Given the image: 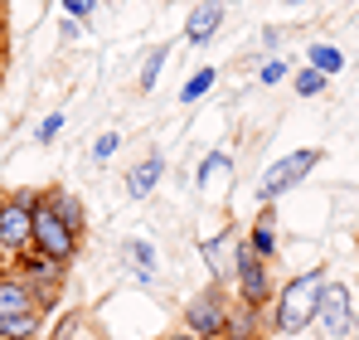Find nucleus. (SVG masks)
Wrapping results in <instances>:
<instances>
[{
    "instance_id": "nucleus-1",
    "label": "nucleus",
    "mask_w": 359,
    "mask_h": 340,
    "mask_svg": "<svg viewBox=\"0 0 359 340\" xmlns=\"http://www.w3.org/2000/svg\"><path fill=\"white\" fill-rule=\"evenodd\" d=\"M320 287H325V268H311V273L292 277L282 292H272V331L277 336H301L316 321Z\"/></svg>"
},
{
    "instance_id": "nucleus-2",
    "label": "nucleus",
    "mask_w": 359,
    "mask_h": 340,
    "mask_svg": "<svg viewBox=\"0 0 359 340\" xmlns=\"http://www.w3.org/2000/svg\"><path fill=\"white\" fill-rule=\"evenodd\" d=\"M29 248L44 253V258H54V263H63V268H68V258L78 253V233L49 209L44 195H39V204L29 209Z\"/></svg>"
},
{
    "instance_id": "nucleus-3",
    "label": "nucleus",
    "mask_w": 359,
    "mask_h": 340,
    "mask_svg": "<svg viewBox=\"0 0 359 340\" xmlns=\"http://www.w3.org/2000/svg\"><path fill=\"white\" fill-rule=\"evenodd\" d=\"M320 340H350L355 336V306H350V287L325 282L320 301H316V321H311Z\"/></svg>"
},
{
    "instance_id": "nucleus-4",
    "label": "nucleus",
    "mask_w": 359,
    "mask_h": 340,
    "mask_svg": "<svg viewBox=\"0 0 359 340\" xmlns=\"http://www.w3.org/2000/svg\"><path fill=\"white\" fill-rule=\"evenodd\" d=\"M316 166H320V151H311V146H306V151H292V156H282V161L267 166V175L257 180V195L272 204V200H282L287 190H297Z\"/></svg>"
},
{
    "instance_id": "nucleus-5",
    "label": "nucleus",
    "mask_w": 359,
    "mask_h": 340,
    "mask_svg": "<svg viewBox=\"0 0 359 340\" xmlns=\"http://www.w3.org/2000/svg\"><path fill=\"white\" fill-rule=\"evenodd\" d=\"M39 204V190H20L15 200H5L0 209V253H25L29 248V209Z\"/></svg>"
},
{
    "instance_id": "nucleus-6",
    "label": "nucleus",
    "mask_w": 359,
    "mask_h": 340,
    "mask_svg": "<svg viewBox=\"0 0 359 340\" xmlns=\"http://www.w3.org/2000/svg\"><path fill=\"white\" fill-rule=\"evenodd\" d=\"M224 326H229V296H224L219 287H204V292L184 306V331L209 340V336H224Z\"/></svg>"
},
{
    "instance_id": "nucleus-7",
    "label": "nucleus",
    "mask_w": 359,
    "mask_h": 340,
    "mask_svg": "<svg viewBox=\"0 0 359 340\" xmlns=\"http://www.w3.org/2000/svg\"><path fill=\"white\" fill-rule=\"evenodd\" d=\"M233 277H238V301H248V306H267L272 301V277H267V263L262 258H252L248 253V243H238V268H233Z\"/></svg>"
},
{
    "instance_id": "nucleus-8",
    "label": "nucleus",
    "mask_w": 359,
    "mask_h": 340,
    "mask_svg": "<svg viewBox=\"0 0 359 340\" xmlns=\"http://www.w3.org/2000/svg\"><path fill=\"white\" fill-rule=\"evenodd\" d=\"M204 263H209L214 277H233V268H238V233L224 228L214 243H204Z\"/></svg>"
},
{
    "instance_id": "nucleus-9",
    "label": "nucleus",
    "mask_w": 359,
    "mask_h": 340,
    "mask_svg": "<svg viewBox=\"0 0 359 340\" xmlns=\"http://www.w3.org/2000/svg\"><path fill=\"white\" fill-rule=\"evenodd\" d=\"M15 273H20L25 282H63V263L44 258V253H34V248L15 253Z\"/></svg>"
},
{
    "instance_id": "nucleus-10",
    "label": "nucleus",
    "mask_w": 359,
    "mask_h": 340,
    "mask_svg": "<svg viewBox=\"0 0 359 340\" xmlns=\"http://www.w3.org/2000/svg\"><path fill=\"white\" fill-rule=\"evenodd\" d=\"M248 253L252 258H262V263H272V253H277V209H262L257 214V224L248 228Z\"/></svg>"
},
{
    "instance_id": "nucleus-11",
    "label": "nucleus",
    "mask_w": 359,
    "mask_h": 340,
    "mask_svg": "<svg viewBox=\"0 0 359 340\" xmlns=\"http://www.w3.org/2000/svg\"><path fill=\"white\" fill-rule=\"evenodd\" d=\"M20 311H34L29 282L15 273H0V316H20Z\"/></svg>"
},
{
    "instance_id": "nucleus-12",
    "label": "nucleus",
    "mask_w": 359,
    "mask_h": 340,
    "mask_svg": "<svg viewBox=\"0 0 359 340\" xmlns=\"http://www.w3.org/2000/svg\"><path fill=\"white\" fill-rule=\"evenodd\" d=\"M219 25H224V5H219V0H204V5L189 15V25H184V39H189V44H204V39H209Z\"/></svg>"
},
{
    "instance_id": "nucleus-13",
    "label": "nucleus",
    "mask_w": 359,
    "mask_h": 340,
    "mask_svg": "<svg viewBox=\"0 0 359 340\" xmlns=\"http://www.w3.org/2000/svg\"><path fill=\"white\" fill-rule=\"evenodd\" d=\"M161 175H165V161H161V156H146L141 166H136L131 175H126V195H131V200L151 195V190L161 185Z\"/></svg>"
},
{
    "instance_id": "nucleus-14",
    "label": "nucleus",
    "mask_w": 359,
    "mask_h": 340,
    "mask_svg": "<svg viewBox=\"0 0 359 340\" xmlns=\"http://www.w3.org/2000/svg\"><path fill=\"white\" fill-rule=\"evenodd\" d=\"M39 331H44V311L0 316V340H39Z\"/></svg>"
},
{
    "instance_id": "nucleus-15",
    "label": "nucleus",
    "mask_w": 359,
    "mask_h": 340,
    "mask_svg": "<svg viewBox=\"0 0 359 340\" xmlns=\"http://www.w3.org/2000/svg\"><path fill=\"white\" fill-rule=\"evenodd\" d=\"M44 200H49V209L59 214L63 224H68V228H73V233H78V238H83V224H88V214H83V204H78V200H73L68 190H49Z\"/></svg>"
},
{
    "instance_id": "nucleus-16",
    "label": "nucleus",
    "mask_w": 359,
    "mask_h": 340,
    "mask_svg": "<svg viewBox=\"0 0 359 340\" xmlns=\"http://www.w3.org/2000/svg\"><path fill=\"white\" fill-rule=\"evenodd\" d=\"M257 331H262V326H257V306H248V301L229 306V326H224V336H233V340H252Z\"/></svg>"
},
{
    "instance_id": "nucleus-17",
    "label": "nucleus",
    "mask_w": 359,
    "mask_h": 340,
    "mask_svg": "<svg viewBox=\"0 0 359 340\" xmlns=\"http://www.w3.org/2000/svg\"><path fill=\"white\" fill-rule=\"evenodd\" d=\"M306 58H311V68H316V73H325V78L345 68V54H340L335 44H311V49H306Z\"/></svg>"
},
{
    "instance_id": "nucleus-18",
    "label": "nucleus",
    "mask_w": 359,
    "mask_h": 340,
    "mask_svg": "<svg viewBox=\"0 0 359 340\" xmlns=\"http://www.w3.org/2000/svg\"><path fill=\"white\" fill-rule=\"evenodd\" d=\"M209 88H214V68H199V73H194V78L180 88V103H199Z\"/></svg>"
},
{
    "instance_id": "nucleus-19",
    "label": "nucleus",
    "mask_w": 359,
    "mask_h": 340,
    "mask_svg": "<svg viewBox=\"0 0 359 340\" xmlns=\"http://www.w3.org/2000/svg\"><path fill=\"white\" fill-rule=\"evenodd\" d=\"M165 58H170V49H151V54H146V68H141V93H151V88H156V78H161Z\"/></svg>"
},
{
    "instance_id": "nucleus-20",
    "label": "nucleus",
    "mask_w": 359,
    "mask_h": 340,
    "mask_svg": "<svg viewBox=\"0 0 359 340\" xmlns=\"http://www.w3.org/2000/svg\"><path fill=\"white\" fill-rule=\"evenodd\" d=\"M320 88H325V73H316V68H301L297 73V93L301 98H316Z\"/></svg>"
},
{
    "instance_id": "nucleus-21",
    "label": "nucleus",
    "mask_w": 359,
    "mask_h": 340,
    "mask_svg": "<svg viewBox=\"0 0 359 340\" xmlns=\"http://www.w3.org/2000/svg\"><path fill=\"white\" fill-rule=\"evenodd\" d=\"M117 131H102V136H97V141H93V161H107V156H112V151H117Z\"/></svg>"
},
{
    "instance_id": "nucleus-22",
    "label": "nucleus",
    "mask_w": 359,
    "mask_h": 340,
    "mask_svg": "<svg viewBox=\"0 0 359 340\" xmlns=\"http://www.w3.org/2000/svg\"><path fill=\"white\" fill-rule=\"evenodd\" d=\"M257 78H262V83H282V78H287V63H282V58H267Z\"/></svg>"
},
{
    "instance_id": "nucleus-23",
    "label": "nucleus",
    "mask_w": 359,
    "mask_h": 340,
    "mask_svg": "<svg viewBox=\"0 0 359 340\" xmlns=\"http://www.w3.org/2000/svg\"><path fill=\"white\" fill-rule=\"evenodd\" d=\"M131 258H136V268H146V273H151V263H156V248L136 238V243H131Z\"/></svg>"
},
{
    "instance_id": "nucleus-24",
    "label": "nucleus",
    "mask_w": 359,
    "mask_h": 340,
    "mask_svg": "<svg viewBox=\"0 0 359 340\" xmlns=\"http://www.w3.org/2000/svg\"><path fill=\"white\" fill-rule=\"evenodd\" d=\"M59 131H63V117L54 112V117H44V122H39V131H34V136H39V141H54Z\"/></svg>"
},
{
    "instance_id": "nucleus-25",
    "label": "nucleus",
    "mask_w": 359,
    "mask_h": 340,
    "mask_svg": "<svg viewBox=\"0 0 359 340\" xmlns=\"http://www.w3.org/2000/svg\"><path fill=\"white\" fill-rule=\"evenodd\" d=\"M63 10H68V15H78V20H88V15L97 10V0H63Z\"/></svg>"
},
{
    "instance_id": "nucleus-26",
    "label": "nucleus",
    "mask_w": 359,
    "mask_h": 340,
    "mask_svg": "<svg viewBox=\"0 0 359 340\" xmlns=\"http://www.w3.org/2000/svg\"><path fill=\"white\" fill-rule=\"evenodd\" d=\"M165 340H199L194 331H175V336H165Z\"/></svg>"
},
{
    "instance_id": "nucleus-27",
    "label": "nucleus",
    "mask_w": 359,
    "mask_h": 340,
    "mask_svg": "<svg viewBox=\"0 0 359 340\" xmlns=\"http://www.w3.org/2000/svg\"><path fill=\"white\" fill-rule=\"evenodd\" d=\"M0 63H5V34H0Z\"/></svg>"
},
{
    "instance_id": "nucleus-28",
    "label": "nucleus",
    "mask_w": 359,
    "mask_h": 340,
    "mask_svg": "<svg viewBox=\"0 0 359 340\" xmlns=\"http://www.w3.org/2000/svg\"><path fill=\"white\" fill-rule=\"evenodd\" d=\"M0 34H5V10H0Z\"/></svg>"
},
{
    "instance_id": "nucleus-29",
    "label": "nucleus",
    "mask_w": 359,
    "mask_h": 340,
    "mask_svg": "<svg viewBox=\"0 0 359 340\" xmlns=\"http://www.w3.org/2000/svg\"><path fill=\"white\" fill-rule=\"evenodd\" d=\"M209 340H233V336H209Z\"/></svg>"
},
{
    "instance_id": "nucleus-30",
    "label": "nucleus",
    "mask_w": 359,
    "mask_h": 340,
    "mask_svg": "<svg viewBox=\"0 0 359 340\" xmlns=\"http://www.w3.org/2000/svg\"><path fill=\"white\" fill-rule=\"evenodd\" d=\"M252 340H267V336H262V331H257V336H252Z\"/></svg>"
},
{
    "instance_id": "nucleus-31",
    "label": "nucleus",
    "mask_w": 359,
    "mask_h": 340,
    "mask_svg": "<svg viewBox=\"0 0 359 340\" xmlns=\"http://www.w3.org/2000/svg\"><path fill=\"white\" fill-rule=\"evenodd\" d=\"M355 336H359V316H355Z\"/></svg>"
},
{
    "instance_id": "nucleus-32",
    "label": "nucleus",
    "mask_w": 359,
    "mask_h": 340,
    "mask_svg": "<svg viewBox=\"0 0 359 340\" xmlns=\"http://www.w3.org/2000/svg\"><path fill=\"white\" fill-rule=\"evenodd\" d=\"M0 209H5V200H0Z\"/></svg>"
},
{
    "instance_id": "nucleus-33",
    "label": "nucleus",
    "mask_w": 359,
    "mask_h": 340,
    "mask_svg": "<svg viewBox=\"0 0 359 340\" xmlns=\"http://www.w3.org/2000/svg\"><path fill=\"white\" fill-rule=\"evenodd\" d=\"M0 10H5V0H0Z\"/></svg>"
}]
</instances>
